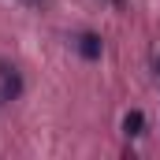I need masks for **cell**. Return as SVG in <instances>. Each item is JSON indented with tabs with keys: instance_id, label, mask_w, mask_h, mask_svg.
Masks as SVG:
<instances>
[{
	"instance_id": "obj_1",
	"label": "cell",
	"mask_w": 160,
	"mask_h": 160,
	"mask_svg": "<svg viewBox=\"0 0 160 160\" xmlns=\"http://www.w3.org/2000/svg\"><path fill=\"white\" fill-rule=\"evenodd\" d=\"M22 93V78L11 67H0V101H15Z\"/></svg>"
},
{
	"instance_id": "obj_2",
	"label": "cell",
	"mask_w": 160,
	"mask_h": 160,
	"mask_svg": "<svg viewBox=\"0 0 160 160\" xmlns=\"http://www.w3.org/2000/svg\"><path fill=\"white\" fill-rule=\"evenodd\" d=\"M142 130H145V116H142V112H138V108H134V112H127V116H123V134H127V138H138V134H142Z\"/></svg>"
},
{
	"instance_id": "obj_3",
	"label": "cell",
	"mask_w": 160,
	"mask_h": 160,
	"mask_svg": "<svg viewBox=\"0 0 160 160\" xmlns=\"http://www.w3.org/2000/svg\"><path fill=\"white\" fill-rule=\"evenodd\" d=\"M78 52L86 60H101V38L97 34H82L78 38Z\"/></svg>"
},
{
	"instance_id": "obj_4",
	"label": "cell",
	"mask_w": 160,
	"mask_h": 160,
	"mask_svg": "<svg viewBox=\"0 0 160 160\" xmlns=\"http://www.w3.org/2000/svg\"><path fill=\"white\" fill-rule=\"evenodd\" d=\"M153 67H157V71H160V56H157V63H153Z\"/></svg>"
}]
</instances>
